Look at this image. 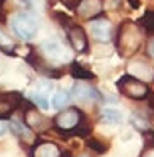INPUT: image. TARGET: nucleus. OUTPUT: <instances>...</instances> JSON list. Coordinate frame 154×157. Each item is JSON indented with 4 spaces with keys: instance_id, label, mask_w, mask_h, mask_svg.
<instances>
[{
    "instance_id": "aec40b11",
    "label": "nucleus",
    "mask_w": 154,
    "mask_h": 157,
    "mask_svg": "<svg viewBox=\"0 0 154 157\" xmlns=\"http://www.w3.org/2000/svg\"><path fill=\"white\" fill-rule=\"evenodd\" d=\"M38 90H39V95H48L53 90V83L49 81V79H42V81H39Z\"/></svg>"
},
{
    "instance_id": "a211bd4d",
    "label": "nucleus",
    "mask_w": 154,
    "mask_h": 157,
    "mask_svg": "<svg viewBox=\"0 0 154 157\" xmlns=\"http://www.w3.org/2000/svg\"><path fill=\"white\" fill-rule=\"evenodd\" d=\"M86 145H88L92 150H95V152H98V154H103V152L107 150V147L103 145L102 142H98V140H95V139H88V140H86Z\"/></svg>"
},
{
    "instance_id": "20e7f679",
    "label": "nucleus",
    "mask_w": 154,
    "mask_h": 157,
    "mask_svg": "<svg viewBox=\"0 0 154 157\" xmlns=\"http://www.w3.org/2000/svg\"><path fill=\"white\" fill-rule=\"evenodd\" d=\"M85 118L81 115V112L76 108H68L65 112H61L54 118V127L59 132H73L76 127L80 125V122Z\"/></svg>"
},
{
    "instance_id": "6e6552de",
    "label": "nucleus",
    "mask_w": 154,
    "mask_h": 157,
    "mask_svg": "<svg viewBox=\"0 0 154 157\" xmlns=\"http://www.w3.org/2000/svg\"><path fill=\"white\" fill-rule=\"evenodd\" d=\"M102 7H103L102 0H80L75 9L78 12V15H81L85 19H93L102 14Z\"/></svg>"
},
{
    "instance_id": "b1692460",
    "label": "nucleus",
    "mask_w": 154,
    "mask_h": 157,
    "mask_svg": "<svg viewBox=\"0 0 154 157\" xmlns=\"http://www.w3.org/2000/svg\"><path fill=\"white\" fill-rule=\"evenodd\" d=\"M7 130H9V125L5 122H0V137L4 135V133H7Z\"/></svg>"
},
{
    "instance_id": "dca6fc26",
    "label": "nucleus",
    "mask_w": 154,
    "mask_h": 157,
    "mask_svg": "<svg viewBox=\"0 0 154 157\" xmlns=\"http://www.w3.org/2000/svg\"><path fill=\"white\" fill-rule=\"evenodd\" d=\"M71 75L75 76L76 79H92L93 78V73L88 71V69H85L81 64H78V63H73L71 64Z\"/></svg>"
},
{
    "instance_id": "6ab92c4d",
    "label": "nucleus",
    "mask_w": 154,
    "mask_h": 157,
    "mask_svg": "<svg viewBox=\"0 0 154 157\" xmlns=\"http://www.w3.org/2000/svg\"><path fill=\"white\" fill-rule=\"evenodd\" d=\"M130 122H132V125L136 127V128H139L140 132H144V130H147V128H149V123H147L144 118H140V117H137V115H134Z\"/></svg>"
},
{
    "instance_id": "412c9836",
    "label": "nucleus",
    "mask_w": 154,
    "mask_h": 157,
    "mask_svg": "<svg viewBox=\"0 0 154 157\" xmlns=\"http://www.w3.org/2000/svg\"><path fill=\"white\" fill-rule=\"evenodd\" d=\"M32 100L36 101V105H39L41 108H48V100L44 98V95H39V93H34L32 95Z\"/></svg>"
},
{
    "instance_id": "9b49d317",
    "label": "nucleus",
    "mask_w": 154,
    "mask_h": 157,
    "mask_svg": "<svg viewBox=\"0 0 154 157\" xmlns=\"http://www.w3.org/2000/svg\"><path fill=\"white\" fill-rule=\"evenodd\" d=\"M61 150L53 142H39L32 149V157H59Z\"/></svg>"
},
{
    "instance_id": "f03ea898",
    "label": "nucleus",
    "mask_w": 154,
    "mask_h": 157,
    "mask_svg": "<svg viewBox=\"0 0 154 157\" xmlns=\"http://www.w3.org/2000/svg\"><path fill=\"white\" fill-rule=\"evenodd\" d=\"M12 31L15 32V36L24 41L32 39L39 31V19L36 15L29 14V12H21V14L14 15L10 21Z\"/></svg>"
},
{
    "instance_id": "423d86ee",
    "label": "nucleus",
    "mask_w": 154,
    "mask_h": 157,
    "mask_svg": "<svg viewBox=\"0 0 154 157\" xmlns=\"http://www.w3.org/2000/svg\"><path fill=\"white\" fill-rule=\"evenodd\" d=\"M41 48H42V51H44V54L48 56L51 61L61 63V61H66V59H68V52H66L65 46H63L59 41H56V39L44 41Z\"/></svg>"
},
{
    "instance_id": "9d476101",
    "label": "nucleus",
    "mask_w": 154,
    "mask_h": 157,
    "mask_svg": "<svg viewBox=\"0 0 154 157\" xmlns=\"http://www.w3.org/2000/svg\"><path fill=\"white\" fill-rule=\"evenodd\" d=\"M73 93H75V98L80 101H97L100 98V93L86 83H76L73 86Z\"/></svg>"
},
{
    "instance_id": "2eb2a0df",
    "label": "nucleus",
    "mask_w": 154,
    "mask_h": 157,
    "mask_svg": "<svg viewBox=\"0 0 154 157\" xmlns=\"http://www.w3.org/2000/svg\"><path fill=\"white\" fill-rule=\"evenodd\" d=\"M9 128L19 137H29L31 135V128H29L26 123H22V120H10L9 123Z\"/></svg>"
},
{
    "instance_id": "0eeeda50",
    "label": "nucleus",
    "mask_w": 154,
    "mask_h": 157,
    "mask_svg": "<svg viewBox=\"0 0 154 157\" xmlns=\"http://www.w3.org/2000/svg\"><path fill=\"white\" fill-rule=\"evenodd\" d=\"M68 39H69V44L73 46L76 52H86L88 51V39H86V34L83 31V27L80 25H71L68 27Z\"/></svg>"
},
{
    "instance_id": "393cba45",
    "label": "nucleus",
    "mask_w": 154,
    "mask_h": 157,
    "mask_svg": "<svg viewBox=\"0 0 154 157\" xmlns=\"http://www.w3.org/2000/svg\"><path fill=\"white\" fill-rule=\"evenodd\" d=\"M147 100H149V106H151V110L154 112V93H152V91H149V95H147Z\"/></svg>"
},
{
    "instance_id": "4468645a",
    "label": "nucleus",
    "mask_w": 154,
    "mask_h": 157,
    "mask_svg": "<svg viewBox=\"0 0 154 157\" xmlns=\"http://www.w3.org/2000/svg\"><path fill=\"white\" fill-rule=\"evenodd\" d=\"M139 27L144 29L147 34H154V10H147L146 14L140 17L139 21Z\"/></svg>"
},
{
    "instance_id": "c85d7f7f",
    "label": "nucleus",
    "mask_w": 154,
    "mask_h": 157,
    "mask_svg": "<svg viewBox=\"0 0 154 157\" xmlns=\"http://www.w3.org/2000/svg\"><path fill=\"white\" fill-rule=\"evenodd\" d=\"M0 2H4V0H0Z\"/></svg>"
},
{
    "instance_id": "5701e85b",
    "label": "nucleus",
    "mask_w": 154,
    "mask_h": 157,
    "mask_svg": "<svg viewBox=\"0 0 154 157\" xmlns=\"http://www.w3.org/2000/svg\"><path fill=\"white\" fill-rule=\"evenodd\" d=\"M147 54H149L151 58H154V39L149 41V44H147Z\"/></svg>"
},
{
    "instance_id": "a878e982",
    "label": "nucleus",
    "mask_w": 154,
    "mask_h": 157,
    "mask_svg": "<svg viewBox=\"0 0 154 157\" xmlns=\"http://www.w3.org/2000/svg\"><path fill=\"white\" fill-rule=\"evenodd\" d=\"M129 4H132L134 9H137V7L140 5V4H139V0H129Z\"/></svg>"
},
{
    "instance_id": "f257e3e1",
    "label": "nucleus",
    "mask_w": 154,
    "mask_h": 157,
    "mask_svg": "<svg viewBox=\"0 0 154 157\" xmlns=\"http://www.w3.org/2000/svg\"><path fill=\"white\" fill-rule=\"evenodd\" d=\"M140 42H142V31L139 25L132 22H124L119 27L115 36V48L119 49V54L122 58L134 54L139 49Z\"/></svg>"
},
{
    "instance_id": "f8f14e48",
    "label": "nucleus",
    "mask_w": 154,
    "mask_h": 157,
    "mask_svg": "<svg viewBox=\"0 0 154 157\" xmlns=\"http://www.w3.org/2000/svg\"><path fill=\"white\" fill-rule=\"evenodd\" d=\"M24 120H26V125L32 127V128H36V130H41V128H44V127L48 125L46 118L36 108H27V110H26Z\"/></svg>"
},
{
    "instance_id": "f3484780",
    "label": "nucleus",
    "mask_w": 154,
    "mask_h": 157,
    "mask_svg": "<svg viewBox=\"0 0 154 157\" xmlns=\"http://www.w3.org/2000/svg\"><path fill=\"white\" fill-rule=\"evenodd\" d=\"M69 101V93L65 91V90H61V91L54 93V96H53V106L54 108H63V106H66V103Z\"/></svg>"
},
{
    "instance_id": "4be33fe9",
    "label": "nucleus",
    "mask_w": 154,
    "mask_h": 157,
    "mask_svg": "<svg viewBox=\"0 0 154 157\" xmlns=\"http://www.w3.org/2000/svg\"><path fill=\"white\" fill-rule=\"evenodd\" d=\"M140 157H154V145L146 147V149H144V152L140 154Z\"/></svg>"
},
{
    "instance_id": "bb28decb",
    "label": "nucleus",
    "mask_w": 154,
    "mask_h": 157,
    "mask_svg": "<svg viewBox=\"0 0 154 157\" xmlns=\"http://www.w3.org/2000/svg\"><path fill=\"white\" fill-rule=\"evenodd\" d=\"M59 157H71V155H69L68 152H63V154H61V155H59Z\"/></svg>"
},
{
    "instance_id": "1a4fd4ad",
    "label": "nucleus",
    "mask_w": 154,
    "mask_h": 157,
    "mask_svg": "<svg viewBox=\"0 0 154 157\" xmlns=\"http://www.w3.org/2000/svg\"><path fill=\"white\" fill-rule=\"evenodd\" d=\"M92 34L97 41L107 42L112 37V24L107 19H98V21L92 22Z\"/></svg>"
},
{
    "instance_id": "cd10ccee",
    "label": "nucleus",
    "mask_w": 154,
    "mask_h": 157,
    "mask_svg": "<svg viewBox=\"0 0 154 157\" xmlns=\"http://www.w3.org/2000/svg\"><path fill=\"white\" fill-rule=\"evenodd\" d=\"M21 2H26V4H31L32 0H21Z\"/></svg>"
},
{
    "instance_id": "ddd939ff",
    "label": "nucleus",
    "mask_w": 154,
    "mask_h": 157,
    "mask_svg": "<svg viewBox=\"0 0 154 157\" xmlns=\"http://www.w3.org/2000/svg\"><path fill=\"white\" fill-rule=\"evenodd\" d=\"M102 120L105 123H110V125H119V123H122L124 115L115 108H105L102 112Z\"/></svg>"
},
{
    "instance_id": "39448f33",
    "label": "nucleus",
    "mask_w": 154,
    "mask_h": 157,
    "mask_svg": "<svg viewBox=\"0 0 154 157\" xmlns=\"http://www.w3.org/2000/svg\"><path fill=\"white\" fill-rule=\"evenodd\" d=\"M22 103V95L17 91L0 93V118L9 117Z\"/></svg>"
},
{
    "instance_id": "7ed1b4c3",
    "label": "nucleus",
    "mask_w": 154,
    "mask_h": 157,
    "mask_svg": "<svg viewBox=\"0 0 154 157\" xmlns=\"http://www.w3.org/2000/svg\"><path fill=\"white\" fill-rule=\"evenodd\" d=\"M117 88L120 93H124L125 96L132 100H144L149 95V88L144 81H140L139 78H136L134 75H124L122 78L117 81Z\"/></svg>"
}]
</instances>
